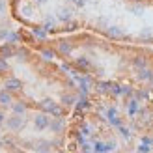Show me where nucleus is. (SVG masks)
<instances>
[{
	"label": "nucleus",
	"instance_id": "obj_24",
	"mask_svg": "<svg viewBox=\"0 0 153 153\" xmlns=\"http://www.w3.org/2000/svg\"><path fill=\"white\" fill-rule=\"evenodd\" d=\"M19 41V34H15V32H10V37H7V43H17Z\"/></svg>",
	"mask_w": 153,
	"mask_h": 153
},
{
	"label": "nucleus",
	"instance_id": "obj_20",
	"mask_svg": "<svg viewBox=\"0 0 153 153\" xmlns=\"http://www.w3.org/2000/svg\"><path fill=\"white\" fill-rule=\"evenodd\" d=\"M43 28L47 30V32H52V30L56 28V25H54V21H52V19H47V22L43 25Z\"/></svg>",
	"mask_w": 153,
	"mask_h": 153
},
{
	"label": "nucleus",
	"instance_id": "obj_4",
	"mask_svg": "<svg viewBox=\"0 0 153 153\" xmlns=\"http://www.w3.org/2000/svg\"><path fill=\"white\" fill-rule=\"evenodd\" d=\"M4 88L7 90V91H19V90H22V82L19 80V79H7L6 80V84H4Z\"/></svg>",
	"mask_w": 153,
	"mask_h": 153
},
{
	"label": "nucleus",
	"instance_id": "obj_19",
	"mask_svg": "<svg viewBox=\"0 0 153 153\" xmlns=\"http://www.w3.org/2000/svg\"><path fill=\"white\" fill-rule=\"evenodd\" d=\"M76 65L79 67H84V69H86V67H90V62L84 56H80V58H76Z\"/></svg>",
	"mask_w": 153,
	"mask_h": 153
},
{
	"label": "nucleus",
	"instance_id": "obj_27",
	"mask_svg": "<svg viewBox=\"0 0 153 153\" xmlns=\"http://www.w3.org/2000/svg\"><path fill=\"white\" fill-rule=\"evenodd\" d=\"M142 10H144V7H142L140 4H134V6H131V11H134V15H140V13H142Z\"/></svg>",
	"mask_w": 153,
	"mask_h": 153
},
{
	"label": "nucleus",
	"instance_id": "obj_13",
	"mask_svg": "<svg viewBox=\"0 0 153 153\" xmlns=\"http://www.w3.org/2000/svg\"><path fill=\"white\" fill-rule=\"evenodd\" d=\"M32 34H34L36 37H39V39H45V37H47V30H45L43 26H37V28L32 30Z\"/></svg>",
	"mask_w": 153,
	"mask_h": 153
},
{
	"label": "nucleus",
	"instance_id": "obj_1",
	"mask_svg": "<svg viewBox=\"0 0 153 153\" xmlns=\"http://www.w3.org/2000/svg\"><path fill=\"white\" fill-rule=\"evenodd\" d=\"M39 108L45 112V114H52L54 118H62L64 116V110L54 103V99H43L39 103Z\"/></svg>",
	"mask_w": 153,
	"mask_h": 153
},
{
	"label": "nucleus",
	"instance_id": "obj_25",
	"mask_svg": "<svg viewBox=\"0 0 153 153\" xmlns=\"http://www.w3.org/2000/svg\"><path fill=\"white\" fill-rule=\"evenodd\" d=\"M95 151H97V153H105V151H106V144L97 142V144H95Z\"/></svg>",
	"mask_w": 153,
	"mask_h": 153
},
{
	"label": "nucleus",
	"instance_id": "obj_17",
	"mask_svg": "<svg viewBox=\"0 0 153 153\" xmlns=\"http://www.w3.org/2000/svg\"><path fill=\"white\" fill-rule=\"evenodd\" d=\"M62 103H64L65 106H71V105L75 103V97L69 95V94H64V95H62Z\"/></svg>",
	"mask_w": 153,
	"mask_h": 153
},
{
	"label": "nucleus",
	"instance_id": "obj_9",
	"mask_svg": "<svg viewBox=\"0 0 153 153\" xmlns=\"http://www.w3.org/2000/svg\"><path fill=\"white\" fill-rule=\"evenodd\" d=\"M58 51L62 52V54H69V52L73 51V45L69 41H60L58 43Z\"/></svg>",
	"mask_w": 153,
	"mask_h": 153
},
{
	"label": "nucleus",
	"instance_id": "obj_33",
	"mask_svg": "<svg viewBox=\"0 0 153 153\" xmlns=\"http://www.w3.org/2000/svg\"><path fill=\"white\" fill-rule=\"evenodd\" d=\"M6 11V2H4V0H0V15H2Z\"/></svg>",
	"mask_w": 153,
	"mask_h": 153
},
{
	"label": "nucleus",
	"instance_id": "obj_11",
	"mask_svg": "<svg viewBox=\"0 0 153 153\" xmlns=\"http://www.w3.org/2000/svg\"><path fill=\"white\" fill-rule=\"evenodd\" d=\"M106 34H108L110 37H121V36H123V32L120 30V26H108Z\"/></svg>",
	"mask_w": 153,
	"mask_h": 153
},
{
	"label": "nucleus",
	"instance_id": "obj_7",
	"mask_svg": "<svg viewBox=\"0 0 153 153\" xmlns=\"http://www.w3.org/2000/svg\"><path fill=\"white\" fill-rule=\"evenodd\" d=\"M58 21H62V22H69L73 19V11L71 10H67V7H62V10H58Z\"/></svg>",
	"mask_w": 153,
	"mask_h": 153
},
{
	"label": "nucleus",
	"instance_id": "obj_10",
	"mask_svg": "<svg viewBox=\"0 0 153 153\" xmlns=\"http://www.w3.org/2000/svg\"><path fill=\"white\" fill-rule=\"evenodd\" d=\"M11 110H13V114H25L26 112V105L25 103H11Z\"/></svg>",
	"mask_w": 153,
	"mask_h": 153
},
{
	"label": "nucleus",
	"instance_id": "obj_8",
	"mask_svg": "<svg viewBox=\"0 0 153 153\" xmlns=\"http://www.w3.org/2000/svg\"><path fill=\"white\" fill-rule=\"evenodd\" d=\"M13 103V99H11V91H7L6 88L0 91V105L2 106H11Z\"/></svg>",
	"mask_w": 153,
	"mask_h": 153
},
{
	"label": "nucleus",
	"instance_id": "obj_22",
	"mask_svg": "<svg viewBox=\"0 0 153 153\" xmlns=\"http://www.w3.org/2000/svg\"><path fill=\"white\" fill-rule=\"evenodd\" d=\"M118 129H120V133H121V136H123L125 140H129V138H131V133H129V129H127V127H123V125H120Z\"/></svg>",
	"mask_w": 153,
	"mask_h": 153
},
{
	"label": "nucleus",
	"instance_id": "obj_32",
	"mask_svg": "<svg viewBox=\"0 0 153 153\" xmlns=\"http://www.w3.org/2000/svg\"><path fill=\"white\" fill-rule=\"evenodd\" d=\"M138 153H149V148L146 146V144H142V146L138 148Z\"/></svg>",
	"mask_w": 153,
	"mask_h": 153
},
{
	"label": "nucleus",
	"instance_id": "obj_5",
	"mask_svg": "<svg viewBox=\"0 0 153 153\" xmlns=\"http://www.w3.org/2000/svg\"><path fill=\"white\" fill-rule=\"evenodd\" d=\"M64 127H65V123H64L62 118H54V120H51V123H49V129L52 133H62Z\"/></svg>",
	"mask_w": 153,
	"mask_h": 153
},
{
	"label": "nucleus",
	"instance_id": "obj_2",
	"mask_svg": "<svg viewBox=\"0 0 153 153\" xmlns=\"http://www.w3.org/2000/svg\"><path fill=\"white\" fill-rule=\"evenodd\" d=\"M25 125V118L21 116V114H13L6 120V127L10 129V131H19V129Z\"/></svg>",
	"mask_w": 153,
	"mask_h": 153
},
{
	"label": "nucleus",
	"instance_id": "obj_14",
	"mask_svg": "<svg viewBox=\"0 0 153 153\" xmlns=\"http://www.w3.org/2000/svg\"><path fill=\"white\" fill-rule=\"evenodd\" d=\"M41 56L45 62H51V60H54V51H51V49H43L41 51Z\"/></svg>",
	"mask_w": 153,
	"mask_h": 153
},
{
	"label": "nucleus",
	"instance_id": "obj_30",
	"mask_svg": "<svg viewBox=\"0 0 153 153\" xmlns=\"http://www.w3.org/2000/svg\"><path fill=\"white\" fill-rule=\"evenodd\" d=\"M37 149H49V142H39L37 144Z\"/></svg>",
	"mask_w": 153,
	"mask_h": 153
},
{
	"label": "nucleus",
	"instance_id": "obj_21",
	"mask_svg": "<svg viewBox=\"0 0 153 153\" xmlns=\"http://www.w3.org/2000/svg\"><path fill=\"white\" fill-rule=\"evenodd\" d=\"M76 108L79 110H82V108H88V99H86V95H82V99L79 103H76Z\"/></svg>",
	"mask_w": 153,
	"mask_h": 153
},
{
	"label": "nucleus",
	"instance_id": "obj_29",
	"mask_svg": "<svg viewBox=\"0 0 153 153\" xmlns=\"http://www.w3.org/2000/svg\"><path fill=\"white\" fill-rule=\"evenodd\" d=\"M106 116H108V120H110V118H116V116H118L116 108H108V112H106Z\"/></svg>",
	"mask_w": 153,
	"mask_h": 153
},
{
	"label": "nucleus",
	"instance_id": "obj_36",
	"mask_svg": "<svg viewBox=\"0 0 153 153\" xmlns=\"http://www.w3.org/2000/svg\"><path fill=\"white\" fill-rule=\"evenodd\" d=\"M2 121H4V116H2V114H0V123H2Z\"/></svg>",
	"mask_w": 153,
	"mask_h": 153
},
{
	"label": "nucleus",
	"instance_id": "obj_34",
	"mask_svg": "<svg viewBox=\"0 0 153 153\" xmlns=\"http://www.w3.org/2000/svg\"><path fill=\"white\" fill-rule=\"evenodd\" d=\"M75 28H76V22H71V25H67L65 30H75Z\"/></svg>",
	"mask_w": 153,
	"mask_h": 153
},
{
	"label": "nucleus",
	"instance_id": "obj_15",
	"mask_svg": "<svg viewBox=\"0 0 153 153\" xmlns=\"http://www.w3.org/2000/svg\"><path fill=\"white\" fill-rule=\"evenodd\" d=\"M127 110H129V114H136V110H138V101H136V99H131L129 105H127Z\"/></svg>",
	"mask_w": 153,
	"mask_h": 153
},
{
	"label": "nucleus",
	"instance_id": "obj_16",
	"mask_svg": "<svg viewBox=\"0 0 153 153\" xmlns=\"http://www.w3.org/2000/svg\"><path fill=\"white\" fill-rule=\"evenodd\" d=\"M133 64L136 65V67H140V69H146V60H144V58H140V56H136V58H133Z\"/></svg>",
	"mask_w": 153,
	"mask_h": 153
},
{
	"label": "nucleus",
	"instance_id": "obj_12",
	"mask_svg": "<svg viewBox=\"0 0 153 153\" xmlns=\"http://www.w3.org/2000/svg\"><path fill=\"white\" fill-rule=\"evenodd\" d=\"M15 56H17V60H28L30 52H28V49L21 47V49H17V51H15Z\"/></svg>",
	"mask_w": 153,
	"mask_h": 153
},
{
	"label": "nucleus",
	"instance_id": "obj_26",
	"mask_svg": "<svg viewBox=\"0 0 153 153\" xmlns=\"http://www.w3.org/2000/svg\"><path fill=\"white\" fill-rule=\"evenodd\" d=\"M7 62H6V58H0V73H6L7 71Z\"/></svg>",
	"mask_w": 153,
	"mask_h": 153
},
{
	"label": "nucleus",
	"instance_id": "obj_28",
	"mask_svg": "<svg viewBox=\"0 0 153 153\" xmlns=\"http://www.w3.org/2000/svg\"><path fill=\"white\" fill-rule=\"evenodd\" d=\"M7 37H10V30H7V28H2V30H0V39H6V41H7Z\"/></svg>",
	"mask_w": 153,
	"mask_h": 153
},
{
	"label": "nucleus",
	"instance_id": "obj_6",
	"mask_svg": "<svg viewBox=\"0 0 153 153\" xmlns=\"http://www.w3.org/2000/svg\"><path fill=\"white\" fill-rule=\"evenodd\" d=\"M15 56V51H13V43H6L0 47V58H11Z\"/></svg>",
	"mask_w": 153,
	"mask_h": 153
},
{
	"label": "nucleus",
	"instance_id": "obj_18",
	"mask_svg": "<svg viewBox=\"0 0 153 153\" xmlns=\"http://www.w3.org/2000/svg\"><path fill=\"white\" fill-rule=\"evenodd\" d=\"M151 71L149 69H140V73H138V79L140 80H148V79H151Z\"/></svg>",
	"mask_w": 153,
	"mask_h": 153
},
{
	"label": "nucleus",
	"instance_id": "obj_3",
	"mask_svg": "<svg viewBox=\"0 0 153 153\" xmlns=\"http://www.w3.org/2000/svg\"><path fill=\"white\" fill-rule=\"evenodd\" d=\"M49 123H51V118L45 112L37 114V116L34 118V125H36L37 131H45V129H49Z\"/></svg>",
	"mask_w": 153,
	"mask_h": 153
},
{
	"label": "nucleus",
	"instance_id": "obj_31",
	"mask_svg": "<svg viewBox=\"0 0 153 153\" xmlns=\"http://www.w3.org/2000/svg\"><path fill=\"white\" fill-rule=\"evenodd\" d=\"M116 149V142H108L106 144V151H114Z\"/></svg>",
	"mask_w": 153,
	"mask_h": 153
},
{
	"label": "nucleus",
	"instance_id": "obj_35",
	"mask_svg": "<svg viewBox=\"0 0 153 153\" xmlns=\"http://www.w3.org/2000/svg\"><path fill=\"white\" fill-rule=\"evenodd\" d=\"M36 2H37V4H45V2H47V0H36Z\"/></svg>",
	"mask_w": 153,
	"mask_h": 153
},
{
	"label": "nucleus",
	"instance_id": "obj_23",
	"mask_svg": "<svg viewBox=\"0 0 153 153\" xmlns=\"http://www.w3.org/2000/svg\"><path fill=\"white\" fill-rule=\"evenodd\" d=\"M110 91L114 95H121L123 91H121V86H118V84H110Z\"/></svg>",
	"mask_w": 153,
	"mask_h": 153
}]
</instances>
